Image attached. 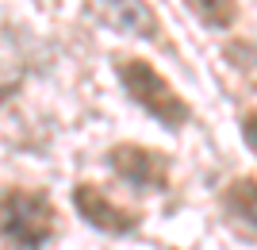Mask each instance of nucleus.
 Listing matches in <instances>:
<instances>
[{"instance_id": "2", "label": "nucleus", "mask_w": 257, "mask_h": 250, "mask_svg": "<svg viewBox=\"0 0 257 250\" xmlns=\"http://www.w3.org/2000/svg\"><path fill=\"white\" fill-rule=\"evenodd\" d=\"M119 77H123L127 93L135 97V104H142L158 123H165V127L188 123V104L173 93V85L150 62H142V58H123V62H119Z\"/></svg>"}, {"instance_id": "1", "label": "nucleus", "mask_w": 257, "mask_h": 250, "mask_svg": "<svg viewBox=\"0 0 257 250\" xmlns=\"http://www.w3.org/2000/svg\"><path fill=\"white\" fill-rule=\"evenodd\" d=\"M0 235L20 250H39L54 235V208L43 193L8 189L0 196Z\"/></svg>"}, {"instance_id": "5", "label": "nucleus", "mask_w": 257, "mask_h": 250, "mask_svg": "<svg viewBox=\"0 0 257 250\" xmlns=\"http://www.w3.org/2000/svg\"><path fill=\"white\" fill-rule=\"evenodd\" d=\"M92 8L107 27H115L123 35H135V39H154L158 35V20L146 8V0H92Z\"/></svg>"}, {"instance_id": "7", "label": "nucleus", "mask_w": 257, "mask_h": 250, "mask_svg": "<svg viewBox=\"0 0 257 250\" xmlns=\"http://www.w3.org/2000/svg\"><path fill=\"white\" fill-rule=\"evenodd\" d=\"M188 8H192L207 27H230L234 16H238L234 0H188Z\"/></svg>"}, {"instance_id": "3", "label": "nucleus", "mask_w": 257, "mask_h": 250, "mask_svg": "<svg viewBox=\"0 0 257 250\" xmlns=\"http://www.w3.org/2000/svg\"><path fill=\"white\" fill-rule=\"evenodd\" d=\"M107 165L123 181H131L135 189H165V181H169L165 154L146 150V146H115V150L107 154Z\"/></svg>"}, {"instance_id": "4", "label": "nucleus", "mask_w": 257, "mask_h": 250, "mask_svg": "<svg viewBox=\"0 0 257 250\" xmlns=\"http://www.w3.org/2000/svg\"><path fill=\"white\" fill-rule=\"evenodd\" d=\"M73 200H77V208H81V216H85L92 227H100V231L123 235V231H135V227H139V216L127 212V208H119V204H111L96 185H81L73 193Z\"/></svg>"}, {"instance_id": "6", "label": "nucleus", "mask_w": 257, "mask_h": 250, "mask_svg": "<svg viewBox=\"0 0 257 250\" xmlns=\"http://www.w3.org/2000/svg\"><path fill=\"white\" fill-rule=\"evenodd\" d=\"M223 200H226V208H230L238 219H246V223L257 227V181H253V177H238V181H230V189H226Z\"/></svg>"}, {"instance_id": "8", "label": "nucleus", "mask_w": 257, "mask_h": 250, "mask_svg": "<svg viewBox=\"0 0 257 250\" xmlns=\"http://www.w3.org/2000/svg\"><path fill=\"white\" fill-rule=\"evenodd\" d=\"M242 139H246V146L257 154V108L246 112V120H242Z\"/></svg>"}, {"instance_id": "9", "label": "nucleus", "mask_w": 257, "mask_h": 250, "mask_svg": "<svg viewBox=\"0 0 257 250\" xmlns=\"http://www.w3.org/2000/svg\"><path fill=\"white\" fill-rule=\"evenodd\" d=\"M8 97H12V89H0V104H4Z\"/></svg>"}]
</instances>
